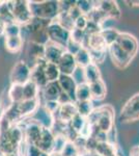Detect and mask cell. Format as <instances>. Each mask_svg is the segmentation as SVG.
Wrapping results in <instances>:
<instances>
[{"instance_id": "6da1fadb", "label": "cell", "mask_w": 139, "mask_h": 156, "mask_svg": "<svg viewBox=\"0 0 139 156\" xmlns=\"http://www.w3.org/2000/svg\"><path fill=\"white\" fill-rule=\"evenodd\" d=\"M23 143L24 130L19 124L12 125L9 130L0 133V151L3 155L19 151Z\"/></svg>"}, {"instance_id": "7a4b0ae2", "label": "cell", "mask_w": 139, "mask_h": 156, "mask_svg": "<svg viewBox=\"0 0 139 156\" xmlns=\"http://www.w3.org/2000/svg\"><path fill=\"white\" fill-rule=\"evenodd\" d=\"M88 123L96 127L99 131L109 133L113 128L114 124V110L110 105H104L99 108H95L92 115L87 118Z\"/></svg>"}, {"instance_id": "3957f363", "label": "cell", "mask_w": 139, "mask_h": 156, "mask_svg": "<svg viewBox=\"0 0 139 156\" xmlns=\"http://www.w3.org/2000/svg\"><path fill=\"white\" fill-rule=\"evenodd\" d=\"M28 4L33 18L54 21L59 15V1H28Z\"/></svg>"}, {"instance_id": "277c9868", "label": "cell", "mask_w": 139, "mask_h": 156, "mask_svg": "<svg viewBox=\"0 0 139 156\" xmlns=\"http://www.w3.org/2000/svg\"><path fill=\"white\" fill-rule=\"evenodd\" d=\"M9 3L12 17L17 24L21 25V26L27 25L33 18L30 12L28 1L16 0V1H9Z\"/></svg>"}, {"instance_id": "5b68a950", "label": "cell", "mask_w": 139, "mask_h": 156, "mask_svg": "<svg viewBox=\"0 0 139 156\" xmlns=\"http://www.w3.org/2000/svg\"><path fill=\"white\" fill-rule=\"evenodd\" d=\"M47 34L50 42L59 45V46L64 47V49L71 39V31L65 29L64 27H62L55 20L48 25Z\"/></svg>"}, {"instance_id": "8992f818", "label": "cell", "mask_w": 139, "mask_h": 156, "mask_svg": "<svg viewBox=\"0 0 139 156\" xmlns=\"http://www.w3.org/2000/svg\"><path fill=\"white\" fill-rule=\"evenodd\" d=\"M137 120H139V93L125 103L120 114V121L122 123H131Z\"/></svg>"}, {"instance_id": "52a82bcc", "label": "cell", "mask_w": 139, "mask_h": 156, "mask_svg": "<svg viewBox=\"0 0 139 156\" xmlns=\"http://www.w3.org/2000/svg\"><path fill=\"white\" fill-rule=\"evenodd\" d=\"M30 75H31V68L25 60H19L12 67L9 79H11V84H21L23 85L27 81L30 80Z\"/></svg>"}, {"instance_id": "ba28073f", "label": "cell", "mask_w": 139, "mask_h": 156, "mask_svg": "<svg viewBox=\"0 0 139 156\" xmlns=\"http://www.w3.org/2000/svg\"><path fill=\"white\" fill-rule=\"evenodd\" d=\"M107 51H108V53L110 54V57H111V60H112L113 65H114L116 68H118V69H126L134 58L131 55L126 53L116 43L110 45V46L108 47Z\"/></svg>"}, {"instance_id": "9c48e42d", "label": "cell", "mask_w": 139, "mask_h": 156, "mask_svg": "<svg viewBox=\"0 0 139 156\" xmlns=\"http://www.w3.org/2000/svg\"><path fill=\"white\" fill-rule=\"evenodd\" d=\"M55 134L50 128L43 127L42 132L37 140L33 143V146L44 154H51L54 148Z\"/></svg>"}, {"instance_id": "30bf717a", "label": "cell", "mask_w": 139, "mask_h": 156, "mask_svg": "<svg viewBox=\"0 0 139 156\" xmlns=\"http://www.w3.org/2000/svg\"><path fill=\"white\" fill-rule=\"evenodd\" d=\"M116 44L122 48L126 53L135 57L139 49V43L135 37L128 32H120Z\"/></svg>"}, {"instance_id": "8fae6325", "label": "cell", "mask_w": 139, "mask_h": 156, "mask_svg": "<svg viewBox=\"0 0 139 156\" xmlns=\"http://www.w3.org/2000/svg\"><path fill=\"white\" fill-rule=\"evenodd\" d=\"M55 114H56V117H53V119L60 121V122L64 123V124H69L73 120V118L76 115H78L76 102H69L65 103V104H60Z\"/></svg>"}, {"instance_id": "7c38bea8", "label": "cell", "mask_w": 139, "mask_h": 156, "mask_svg": "<svg viewBox=\"0 0 139 156\" xmlns=\"http://www.w3.org/2000/svg\"><path fill=\"white\" fill-rule=\"evenodd\" d=\"M59 71L61 74L64 75H70L72 76L76 71V69L78 68L77 62H76L75 56L73 54L69 53L68 51H64V53L62 54L61 58L59 59L57 64Z\"/></svg>"}, {"instance_id": "4fadbf2b", "label": "cell", "mask_w": 139, "mask_h": 156, "mask_svg": "<svg viewBox=\"0 0 139 156\" xmlns=\"http://www.w3.org/2000/svg\"><path fill=\"white\" fill-rule=\"evenodd\" d=\"M58 83H59L60 87H61L62 92H64L73 102H76V90H77L78 84L76 83L73 76L61 74L59 79H58Z\"/></svg>"}, {"instance_id": "5bb4252c", "label": "cell", "mask_w": 139, "mask_h": 156, "mask_svg": "<svg viewBox=\"0 0 139 156\" xmlns=\"http://www.w3.org/2000/svg\"><path fill=\"white\" fill-rule=\"evenodd\" d=\"M64 51L65 49L64 47L49 41L45 45V60L47 62L57 65L59 59L61 58L62 54L64 53Z\"/></svg>"}, {"instance_id": "9a60e30c", "label": "cell", "mask_w": 139, "mask_h": 156, "mask_svg": "<svg viewBox=\"0 0 139 156\" xmlns=\"http://www.w3.org/2000/svg\"><path fill=\"white\" fill-rule=\"evenodd\" d=\"M98 4H95L96 7L100 9L104 14L107 16L108 19H114L118 20L122 16L120 6H118L116 1H111V0H107V1H99Z\"/></svg>"}, {"instance_id": "2e32d148", "label": "cell", "mask_w": 139, "mask_h": 156, "mask_svg": "<svg viewBox=\"0 0 139 156\" xmlns=\"http://www.w3.org/2000/svg\"><path fill=\"white\" fill-rule=\"evenodd\" d=\"M46 60H41L36 65H34L31 68V75H30V80L33 81L40 89H44L47 85L48 81L46 79V75H45V65H46Z\"/></svg>"}, {"instance_id": "e0dca14e", "label": "cell", "mask_w": 139, "mask_h": 156, "mask_svg": "<svg viewBox=\"0 0 139 156\" xmlns=\"http://www.w3.org/2000/svg\"><path fill=\"white\" fill-rule=\"evenodd\" d=\"M40 94H42L45 102L46 101H56L58 102L60 96L62 94L61 87H60L58 81L48 82L46 87L41 90Z\"/></svg>"}, {"instance_id": "ac0fdd59", "label": "cell", "mask_w": 139, "mask_h": 156, "mask_svg": "<svg viewBox=\"0 0 139 156\" xmlns=\"http://www.w3.org/2000/svg\"><path fill=\"white\" fill-rule=\"evenodd\" d=\"M41 104L42 103L40 101V98H36L32 100H23L22 102L17 103V106L22 119H25L27 117H31V115H33L39 109Z\"/></svg>"}, {"instance_id": "d6986e66", "label": "cell", "mask_w": 139, "mask_h": 156, "mask_svg": "<svg viewBox=\"0 0 139 156\" xmlns=\"http://www.w3.org/2000/svg\"><path fill=\"white\" fill-rule=\"evenodd\" d=\"M26 56L30 60H32L33 62L32 67H33L41 60H45V46L36 43L28 42V46L26 48Z\"/></svg>"}, {"instance_id": "ffe728a7", "label": "cell", "mask_w": 139, "mask_h": 156, "mask_svg": "<svg viewBox=\"0 0 139 156\" xmlns=\"http://www.w3.org/2000/svg\"><path fill=\"white\" fill-rule=\"evenodd\" d=\"M83 47L87 48L88 50H96V51H107L108 50V46L103 39L101 32L87 36L84 44H83Z\"/></svg>"}, {"instance_id": "44dd1931", "label": "cell", "mask_w": 139, "mask_h": 156, "mask_svg": "<svg viewBox=\"0 0 139 156\" xmlns=\"http://www.w3.org/2000/svg\"><path fill=\"white\" fill-rule=\"evenodd\" d=\"M89 90H90V96H92V100L101 101V100L105 99L106 94H107V87H106V84L103 81V79L93 82V83H90Z\"/></svg>"}, {"instance_id": "7402d4cb", "label": "cell", "mask_w": 139, "mask_h": 156, "mask_svg": "<svg viewBox=\"0 0 139 156\" xmlns=\"http://www.w3.org/2000/svg\"><path fill=\"white\" fill-rule=\"evenodd\" d=\"M24 41L21 37V36L17 37H5L4 40V47L6 51L11 53H18L23 49Z\"/></svg>"}, {"instance_id": "603a6c76", "label": "cell", "mask_w": 139, "mask_h": 156, "mask_svg": "<svg viewBox=\"0 0 139 156\" xmlns=\"http://www.w3.org/2000/svg\"><path fill=\"white\" fill-rule=\"evenodd\" d=\"M83 70H84V77L86 83L90 84L102 79V75H101L100 68H99L98 65L92 62V64H89Z\"/></svg>"}, {"instance_id": "cb8c5ba5", "label": "cell", "mask_w": 139, "mask_h": 156, "mask_svg": "<svg viewBox=\"0 0 139 156\" xmlns=\"http://www.w3.org/2000/svg\"><path fill=\"white\" fill-rule=\"evenodd\" d=\"M41 89L34 83L33 81L29 80L26 83L23 84V96L24 100H32L36 99L40 96Z\"/></svg>"}, {"instance_id": "d4e9b609", "label": "cell", "mask_w": 139, "mask_h": 156, "mask_svg": "<svg viewBox=\"0 0 139 156\" xmlns=\"http://www.w3.org/2000/svg\"><path fill=\"white\" fill-rule=\"evenodd\" d=\"M45 75L48 82H54L58 81L61 73L59 71V68L56 64H51V62H46L45 65Z\"/></svg>"}, {"instance_id": "484cf974", "label": "cell", "mask_w": 139, "mask_h": 156, "mask_svg": "<svg viewBox=\"0 0 139 156\" xmlns=\"http://www.w3.org/2000/svg\"><path fill=\"white\" fill-rule=\"evenodd\" d=\"M74 56H75L76 62H77V66L80 68L84 69V68L87 67L89 64H92V57H90L89 50L87 48H85V47H82Z\"/></svg>"}, {"instance_id": "4316f807", "label": "cell", "mask_w": 139, "mask_h": 156, "mask_svg": "<svg viewBox=\"0 0 139 156\" xmlns=\"http://www.w3.org/2000/svg\"><path fill=\"white\" fill-rule=\"evenodd\" d=\"M7 94L12 103H20L24 100L23 96V85L11 84V87L7 90Z\"/></svg>"}, {"instance_id": "83f0119b", "label": "cell", "mask_w": 139, "mask_h": 156, "mask_svg": "<svg viewBox=\"0 0 139 156\" xmlns=\"http://www.w3.org/2000/svg\"><path fill=\"white\" fill-rule=\"evenodd\" d=\"M89 100H92L89 84L86 83V82L78 84L77 90H76V102L89 101Z\"/></svg>"}, {"instance_id": "f1b7e54d", "label": "cell", "mask_w": 139, "mask_h": 156, "mask_svg": "<svg viewBox=\"0 0 139 156\" xmlns=\"http://www.w3.org/2000/svg\"><path fill=\"white\" fill-rule=\"evenodd\" d=\"M76 106H77V112L78 115H82L84 118H87L92 115V112H93V104L92 101H80V102H76Z\"/></svg>"}, {"instance_id": "f546056e", "label": "cell", "mask_w": 139, "mask_h": 156, "mask_svg": "<svg viewBox=\"0 0 139 156\" xmlns=\"http://www.w3.org/2000/svg\"><path fill=\"white\" fill-rule=\"evenodd\" d=\"M120 32L118 30H116L114 28H103V30L101 31L103 39L106 42L107 46L109 47L110 45L114 44L117 41V37L120 36Z\"/></svg>"}, {"instance_id": "4dcf8cb0", "label": "cell", "mask_w": 139, "mask_h": 156, "mask_svg": "<svg viewBox=\"0 0 139 156\" xmlns=\"http://www.w3.org/2000/svg\"><path fill=\"white\" fill-rule=\"evenodd\" d=\"M55 21L58 22L62 27H64L69 31H72L75 28V21L71 18L68 12H59L57 18L55 19Z\"/></svg>"}, {"instance_id": "1f68e13d", "label": "cell", "mask_w": 139, "mask_h": 156, "mask_svg": "<svg viewBox=\"0 0 139 156\" xmlns=\"http://www.w3.org/2000/svg\"><path fill=\"white\" fill-rule=\"evenodd\" d=\"M86 123H87L86 118L82 117V115H76L75 117L73 118V120L69 123V125L80 135V132L82 131V129L84 128L85 125H86Z\"/></svg>"}, {"instance_id": "d6a6232c", "label": "cell", "mask_w": 139, "mask_h": 156, "mask_svg": "<svg viewBox=\"0 0 139 156\" xmlns=\"http://www.w3.org/2000/svg\"><path fill=\"white\" fill-rule=\"evenodd\" d=\"M86 32L84 30H81V29H77V28H74L71 31V39L73 42L75 43H78V44L82 45L83 47V44H84L85 40H86Z\"/></svg>"}, {"instance_id": "836d02e7", "label": "cell", "mask_w": 139, "mask_h": 156, "mask_svg": "<svg viewBox=\"0 0 139 156\" xmlns=\"http://www.w3.org/2000/svg\"><path fill=\"white\" fill-rule=\"evenodd\" d=\"M21 34V25L17 24L16 22H12L11 24H7L4 28V37H17Z\"/></svg>"}, {"instance_id": "e575fe53", "label": "cell", "mask_w": 139, "mask_h": 156, "mask_svg": "<svg viewBox=\"0 0 139 156\" xmlns=\"http://www.w3.org/2000/svg\"><path fill=\"white\" fill-rule=\"evenodd\" d=\"M78 9L81 11L82 15L87 16L90 12L95 9V1H87V0H81V1H76Z\"/></svg>"}, {"instance_id": "d590c367", "label": "cell", "mask_w": 139, "mask_h": 156, "mask_svg": "<svg viewBox=\"0 0 139 156\" xmlns=\"http://www.w3.org/2000/svg\"><path fill=\"white\" fill-rule=\"evenodd\" d=\"M69 142L67 140V137L62 134L55 135V140H54V148H53V152L55 153H61L64 150L65 144Z\"/></svg>"}, {"instance_id": "8d00e7d4", "label": "cell", "mask_w": 139, "mask_h": 156, "mask_svg": "<svg viewBox=\"0 0 139 156\" xmlns=\"http://www.w3.org/2000/svg\"><path fill=\"white\" fill-rule=\"evenodd\" d=\"M62 156H80V152L73 142H68L61 152Z\"/></svg>"}, {"instance_id": "74e56055", "label": "cell", "mask_w": 139, "mask_h": 156, "mask_svg": "<svg viewBox=\"0 0 139 156\" xmlns=\"http://www.w3.org/2000/svg\"><path fill=\"white\" fill-rule=\"evenodd\" d=\"M108 51H96V50H89L90 57H92V62L98 65L104 62L106 58V53Z\"/></svg>"}, {"instance_id": "f35d334b", "label": "cell", "mask_w": 139, "mask_h": 156, "mask_svg": "<svg viewBox=\"0 0 139 156\" xmlns=\"http://www.w3.org/2000/svg\"><path fill=\"white\" fill-rule=\"evenodd\" d=\"M81 48H82V45L78 44V43H75V42H73L72 40H70L67 45V47H65V51H68L69 53L75 55Z\"/></svg>"}, {"instance_id": "ab89813d", "label": "cell", "mask_w": 139, "mask_h": 156, "mask_svg": "<svg viewBox=\"0 0 139 156\" xmlns=\"http://www.w3.org/2000/svg\"><path fill=\"white\" fill-rule=\"evenodd\" d=\"M87 23H88L87 17L82 15L81 17H79V18L75 21V28L85 30V28H86V26H87Z\"/></svg>"}, {"instance_id": "60d3db41", "label": "cell", "mask_w": 139, "mask_h": 156, "mask_svg": "<svg viewBox=\"0 0 139 156\" xmlns=\"http://www.w3.org/2000/svg\"><path fill=\"white\" fill-rule=\"evenodd\" d=\"M68 14H69V16L73 20H74V21H76V20L79 18V17L82 16V12H81V11H80L79 9H78L77 4H75V5L73 6L69 12H68Z\"/></svg>"}, {"instance_id": "b9f144b4", "label": "cell", "mask_w": 139, "mask_h": 156, "mask_svg": "<svg viewBox=\"0 0 139 156\" xmlns=\"http://www.w3.org/2000/svg\"><path fill=\"white\" fill-rule=\"evenodd\" d=\"M129 6L131 7H139V0H131V1H125Z\"/></svg>"}, {"instance_id": "7bdbcfd3", "label": "cell", "mask_w": 139, "mask_h": 156, "mask_svg": "<svg viewBox=\"0 0 139 156\" xmlns=\"http://www.w3.org/2000/svg\"><path fill=\"white\" fill-rule=\"evenodd\" d=\"M138 156H139V155H138Z\"/></svg>"}]
</instances>
